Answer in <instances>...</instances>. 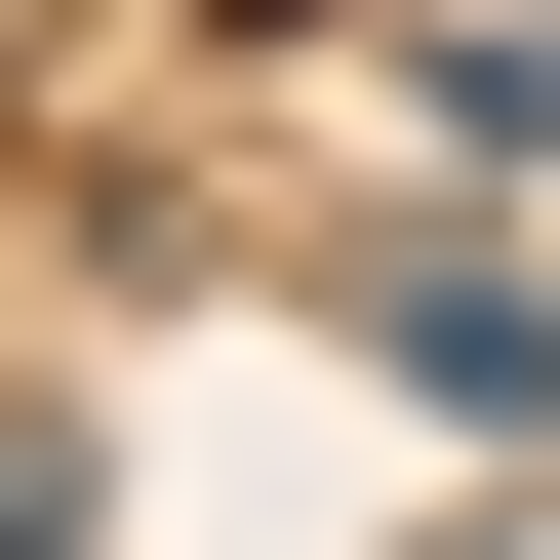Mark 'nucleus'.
I'll return each instance as SVG.
<instances>
[{
    "label": "nucleus",
    "instance_id": "f257e3e1",
    "mask_svg": "<svg viewBox=\"0 0 560 560\" xmlns=\"http://www.w3.org/2000/svg\"><path fill=\"white\" fill-rule=\"evenodd\" d=\"M0 560H81V441H40V400H0Z\"/></svg>",
    "mask_w": 560,
    "mask_h": 560
}]
</instances>
